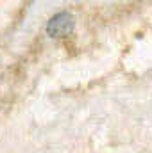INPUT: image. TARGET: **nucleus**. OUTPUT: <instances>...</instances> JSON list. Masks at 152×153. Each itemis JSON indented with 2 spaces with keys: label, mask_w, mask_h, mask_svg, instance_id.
<instances>
[{
  "label": "nucleus",
  "mask_w": 152,
  "mask_h": 153,
  "mask_svg": "<svg viewBox=\"0 0 152 153\" xmlns=\"http://www.w3.org/2000/svg\"><path fill=\"white\" fill-rule=\"evenodd\" d=\"M75 27V18L70 13H57L50 18V22L47 23V34L50 38H66L68 34L74 32Z\"/></svg>",
  "instance_id": "1"
}]
</instances>
